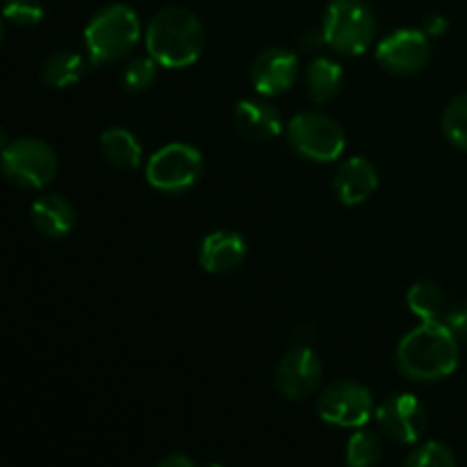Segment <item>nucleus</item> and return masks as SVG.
<instances>
[{
  "instance_id": "obj_1",
  "label": "nucleus",
  "mask_w": 467,
  "mask_h": 467,
  "mask_svg": "<svg viewBox=\"0 0 467 467\" xmlns=\"http://www.w3.org/2000/svg\"><path fill=\"white\" fill-rule=\"evenodd\" d=\"M397 365L413 381H441L459 368V342L445 322H424L400 342Z\"/></svg>"
},
{
  "instance_id": "obj_2",
  "label": "nucleus",
  "mask_w": 467,
  "mask_h": 467,
  "mask_svg": "<svg viewBox=\"0 0 467 467\" xmlns=\"http://www.w3.org/2000/svg\"><path fill=\"white\" fill-rule=\"evenodd\" d=\"M203 26L192 12L169 7L155 14L146 27L149 55L164 68H185L203 53Z\"/></svg>"
},
{
  "instance_id": "obj_3",
  "label": "nucleus",
  "mask_w": 467,
  "mask_h": 467,
  "mask_svg": "<svg viewBox=\"0 0 467 467\" xmlns=\"http://www.w3.org/2000/svg\"><path fill=\"white\" fill-rule=\"evenodd\" d=\"M141 36V23L128 5H108L91 16L85 27V48L94 64L117 62L126 57Z\"/></svg>"
},
{
  "instance_id": "obj_4",
  "label": "nucleus",
  "mask_w": 467,
  "mask_h": 467,
  "mask_svg": "<svg viewBox=\"0 0 467 467\" xmlns=\"http://www.w3.org/2000/svg\"><path fill=\"white\" fill-rule=\"evenodd\" d=\"M322 35L336 53L356 57L372 46L377 18L363 0H331L324 14Z\"/></svg>"
},
{
  "instance_id": "obj_5",
  "label": "nucleus",
  "mask_w": 467,
  "mask_h": 467,
  "mask_svg": "<svg viewBox=\"0 0 467 467\" xmlns=\"http://www.w3.org/2000/svg\"><path fill=\"white\" fill-rule=\"evenodd\" d=\"M3 171L21 190H41L57 173V153L36 137H21L3 149Z\"/></svg>"
},
{
  "instance_id": "obj_6",
  "label": "nucleus",
  "mask_w": 467,
  "mask_h": 467,
  "mask_svg": "<svg viewBox=\"0 0 467 467\" xmlns=\"http://www.w3.org/2000/svg\"><path fill=\"white\" fill-rule=\"evenodd\" d=\"M292 149L313 162H331L345 150L347 137L340 123L322 112H301L287 123Z\"/></svg>"
},
{
  "instance_id": "obj_7",
  "label": "nucleus",
  "mask_w": 467,
  "mask_h": 467,
  "mask_svg": "<svg viewBox=\"0 0 467 467\" xmlns=\"http://www.w3.org/2000/svg\"><path fill=\"white\" fill-rule=\"evenodd\" d=\"M201 173H203V155L199 149L190 144H173L162 146L155 150L146 164V181L160 192H169V194H178V192H187L199 182Z\"/></svg>"
},
{
  "instance_id": "obj_8",
  "label": "nucleus",
  "mask_w": 467,
  "mask_h": 467,
  "mask_svg": "<svg viewBox=\"0 0 467 467\" xmlns=\"http://www.w3.org/2000/svg\"><path fill=\"white\" fill-rule=\"evenodd\" d=\"M319 418L336 427H363L372 418V392L356 381H333L319 397Z\"/></svg>"
},
{
  "instance_id": "obj_9",
  "label": "nucleus",
  "mask_w": 467,
  "mask_h": 467,
  "mask_svg": "<svg viewBox=\"0 0 467 467\" xmlns=\"http://www.w3.org/2000/svg\"><path fill=\"white\" fill-rule=\"evenodd\" d=\"M322 374L324 368L319 356L310 347H296L281 358L274 374V383L285 400L301 401L317 390Z\"/></svg>"
},
{
  "instance_id": "obj_10",
  "label": "nucleus",
  "mask_w": 467,
  "mask_h": 467,
  "mask_svg": "<svg viewBox=\"0 0 467 467\" xmlns=\"http://www.w3.org/2000/svg\"><path fill=\"white\" fill-rule=\"evenodd\" d=\"M429 57H431V46H429L427 32L413 30V27L395 30L377 46V59L381 67L400 76H409L424 68Z\"/></svg>"
},
{
  "instance_id": "obj_11",
  "label": "nucleus",
  "mask_w": 467,
  "mask_h": 467,
  "mask_svg": "<svg viewBox=\"0 0 467 467\" xmlns=\"http://www.w3.org/2000/svg\"><path fill=\"white\" fill-rule=\"evenodd\" d=\"M377 420L386 436L397 442H415L427 429V410L415 395L395 392L377 409Z\"/></svg>"
},
{
  "instance_id": "obj_12",
  "label": "nucleus",
  "mask_w": 467,
  "mask_h": 467,
  "mask_svg": "<svg viewBox=\"0 0 467 467\" xmlns=\"http://www.w3.org/2000/svg\"><path fill=\"white\" fill-rule=\"evenodd\" d=\"M299 59L287 48H267L255 57L251 67V82L265 96H278L290 89L296 80Z\"/></svg>"
},
{
  "instance_id": "obj_13",
  "label": "nucleus",
  "mask_w": 467,
  "mask_h": 467,
  "mask_svg": "<svg viewBox=\"0 0 467 467\" xmlns=\"http://www.w3.org/2000/svg\"><path fill=\"white\" fill-rule=\"evenodd\" d=\"M246 242L235 231H213L201 244L199 263L210 274H231L244 263Z\"/></svg>"
},
{
  "instance_id": "obj_14",
  "label": "nucleus",
  "mask_w": 467,
  "mask_h": 467,
  "mask_svg": "<svg viewBox=\"0 0 467 467\" xmlns=\"http://www.w3.org/2000/svg\"><path fill=\"white\" fill-rule=\"evenodd\" d=\"M379 173L374 164L365 158H351L340 167L336 176V194L340 203L358 205L377 192Z\"/></svg>"
},
{
  "instance_id": "obj_15",
  "label": "nucleus",
  "mask_w": 467,
  "mask_h": 467,
  "mask_svg": "<svg viewBox=\"0 0 467 467\" xmlns=\"http://www.w3.org/2000/svg\"><path fill=\"white\" fill-rule=\"evenodd\" d=\"M32 226L41 233L44 237H57L68 235L76 226V210L68 199L62 194H44L32 203L30 208Z\"/></svg>"
},
{
  "instance_id": "obj_16",
  "label": "nucleus",
  "mask_w": 467,
  "mask_h": 467,
  "mask_svg": "<svg viewBox=\"0 0 467 467\" xmlns=\"http://www.w3.org/2000/svg\"><path fill=\"white\" fill-rule=\"evenodd\" d=\"M235 126L249 140L267 141L281 135L283 119L274 105L265 100H240L235 108Z\"/></svg>"
},
{
  "instance_id": "obj_17",
  "label": "nucleus",
  "mask_w": 467,
  "mask_h": 467,
  "mask_svg": "<svg viewBox=\"0 0 467 467\" xmlns=\"http://www.w3.org/2000/svg\"><path fill=\"white\" fill-rule=\"evenodd\" d=\"M87 62L82 55L71 53V50H62V53H53L41 67V80L46 87L53 89H64V87L78 85L85 78Z\"/></svg>"
},
{
  "instance_id": "obj_18",
  "label": "nucleus",
  "mask_w": 467,
  "mask_h": 467,
  "mask_svg": "<svg viewBox=\"0 0 467 467\" xmlns=\"http://www.w3.org/2000/svg\"><path fill=\"white\" fill-rule=\"evenodd\" d=\"M100 150L109 164L119 169H137L141 164V146L126 128H109L100 135Z\"/></svg>"
},
{
  "instance_id": "obj_19",
  "label": "nucleus",
  "mask_w": 467,
  "mask_h": 467,
  "mask_svg": "<svg viewBox=\"0 0 467 467\" xmlns=\"http://www.w3.org/2000/svg\"><path fill=\"white\" fill-rule=\"evenodd\" d=\"M342 78H345V71L340 64L328 57H317L315 62H310L308 71H306L308 91L317 103H327L340 91Z\"/></svg>"
},
{
  "instance_id": "obj_20",
  "label": "nucleus",
  "mask_w": 467,
  "mask_h": 467,
  "mask_svg": "<svg viewBox=\"0 0 467 467\" xmlns=\"http://www.w3.org/2000/svg\"><path fill=\"white\" fill-rule=\"evenodd\" d=\"M409 308L418 315L422 322H441L447 313L445 292L436 283H415L409 290Z\"/></svg>"
},
{
  "instance_id": "obj_21",
  "label": "nucleus",
  "mask_w": 467,
  "mask_h": 467,
  "mask_svg": "<svg viewBox=\"0 0 467 467\" xmlns=\"http://www.w3.org/2000/svg\"><path fill=\"white\" fill-rule=\"evenodd\" d=\"M383 459V442L374 431H356L347 445V463L351 467L377 465Z\"/></svg>"
},
{
  "instance_id": "obj_22",
  "label": "nucleus",
  "mask_w": 467,
  "mask_h": 467,
  "mask_svg": "<svg viewBox=\"0 0 467 467\" xmlns=\"http://www.w3.org/2000/svg\"><path fill=\"white\" fill-rule=\"evenodd\" d=\"M158 67L153 57H137L128 64L121 71V85L126 91H132V94H140V91H146L153 87L155 78H158Z\"/></svg>"
},
{
  "instance_id": "obj_23",
  "label": "nucleus",
  "mask_w": 467,
  "mask_h": 467,
  "mask_svg": "<svg viewBox=\"0 0 467 467\" xmlns=\"http://www.w3.org/2000/svg\"><path fill=\"white\" fill-rule=\"evenodd\" d=\"M442 130L451 144L467 150V94L456 96L447 105L445 117H442Z\"/></svg>"
},
{
  "instance_id": "obj_24",
  "label": "nucleus",
  "mask_w": 467,
  "mask_h": 467,
  "mask_svg": "<svg viewBox=\"0 0 467 467\" xmlns=\"http://www.w3.org/2000/svg\"><path fill=\"white\" fill-rule=\"evenodd\" d=\"M409 467H451L456 465V456L451 454V450L442 442H424L418 450L410 451V456L406 459Z\"/></svg>"
},
{
  "instance_id": "obj_25",
  "label": "nucleus",
  "mask_w": 467,
  "mask_h": 467,
  "mask_svg": "<svg viewBox=\"0 0 467 467\" xmlns=\"http://www.w3.org/2000/svg\"><path fill=\"white\" fill-rule=\"evenodd\" d=\"M3 14L14 26L30 27L44 18V5L41 0H5Z\"/></svg>"
},
{
  "instance_id": "obj_26",
  "label": "nucleus",
  "mask_w": 467,
  "mask_h": 467,
  "mask_svg": "<svg viewBox=\"0 0 467 467\" xmlns=\"http://www.w3.org/2000/svg\"><path fill=\"white\" fill-rule=\"evenodd\" d=\"M442 322L451 328V333H454V336L467 337V301H461V304L447 308Z\"/></svg>"
},
{
  "instance_id": "obj_27",
  "label": "nucleus",
  "mask_w": 467,
  "mask_h": 467,
  "mask_svg": "<svg viewBox=\"0 0 467 467\" xmlns=\"http://www.w3.org/2000/svg\"><path fill=\"white\" fill-rule=\"evenodd\" d=\"M424 30H427V35H442V32L447 30V18L441 16V14H433V16H427V21H424Z\"/></svg>"
},
{
  "instance_id": "obj_28",
  "label": "nucleus",
  "mask_w": 467,
  "mask_h": 467,
  "mask_svg": "<svg viewBox=\"0 0 467 467\" xmlns=\"http://www.w3.org/2000/svg\"><path fill=\"white\" fill-rule=\"evenodd\" d=\"M160 465H162V467H173V465H178V467H192V465H194V461L187 459V456L173 454V456H167V459L160 461Z\"/></svg>"
}]
</instances>
